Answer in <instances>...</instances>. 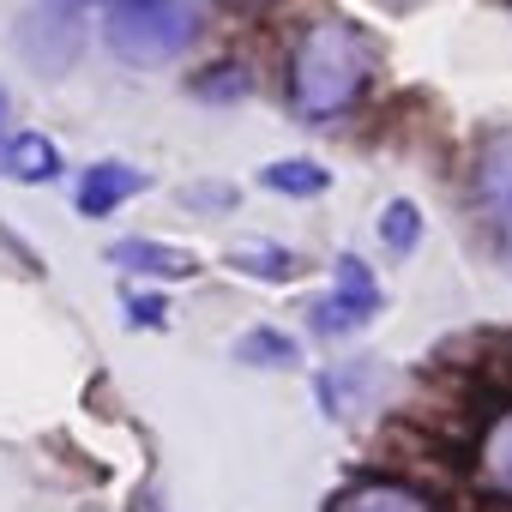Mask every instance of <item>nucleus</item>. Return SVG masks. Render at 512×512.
Wrapping results in <instances>:
<instances>
[{
  "mask_svg": "<svg viewBox=\"0 0 512 512\" xmlns=\"http://www.w3.org/2000/svg\"><path fill=\"white\" fill-rule=\"evenodd\" d=\"M332 512H440V506L428 488H416L404 476H362L332 500Z\"/></svg>",
  "mask_w": 512,
  "mask_h": 512,
  "instance_id": "obj_5",
  "label": "nucleus"
},
{
  "mask_svg": "<svg viewBox=\"0 0 512 512\" xmlns=\"http://www.w3.org/2000/svg\"><path fill=\"white\" fill-rule=\"evenodd\" d=\"M476 482L488 500L512 506V404H500L476 434Z\"/></svg>",
  "mask_w": 512,
  "mask_h": 512,
  "instance_id": "obj_7",
  "label": "nucleus"
},
{
  "mask_svg": "<svg viewBox=\"0 0 512 512\" xmlns=\"http://www.w3.org/2000/svg\"><path fill=\"white\" fill-rule=\"evenodd\" d=\"M374 37L350 19H314L290 49V109L302 121H338L374 79Z\"/></svg>",
  "mask_w": 512,
  "mask_h": 512,
  "instance_id": "obj_1",
  "label": "nucleus"
},
{
  "mask_svg": "<svg viewBox=\"0 0 512 512\" xmlns=\"http://www.w3.org/2000/svg\"><path fill=\"white\" fill-rule=\"evenodd\" d=\"M235 356H241V362H253V368H290V362H296V344H290L284 332L260 326V332H247V338L235 344Z\"/></svg>",
  "mask_w": 512,
  "mask_h": 512,
  "instance_id": "obj_12",
  "label": "nucleus"
},
{
  "mask_svg": "<svg viewBox=\"0 0 512 512\" xmlns=\"http://www.w3.org/2000/svg\"><path fill=\"white\" fill-rule=\"evenodd\" d=\"M133 193H145V175H139L133 163L109 157V163H91V169L79 175L73 205H79V217H109V211H121Z\"/></svg>",
  "mask_w": 512,
  "mask_h": 512,
  "instance_id": "obj_6",
  "label": "nucleus"
},
{
  "mask_svg": "<svg viewBox=\"0 0 512 512\" xmlns=\"http://www.w3.org/2000/svg\"><path fill=\"white\" fill-rule=\"evenodd\" d=\"M103 37L127 67H163L193 49L199 7L193 0H109Z\"/></svg>",
  "mask_w": 512,
  "mask_h": 512,
  "instance_id": "obj_2",
  "label": "nucleus"
},
{
  "mask_svg": "<svg viewBox=\"0 0 512 512\" xmlns=\"http://www.w3.org/2000/svg\"><path fill=\"white\" fill-rule=\"evenodd\" d=\"M260 181H266L272 193H290V199H314V193H326V187H332V175H326L320 163H302V157H290V163H272Z\"/></svg>",
  "mask_w": 512,
  "mask_h": 512,
  "instance_id": "obj_10",
  "label": "nucleus"
},
{
  "mask_svg": "<svg viewBox=\"0 0 512 512\" xmlns=\"http://www.w3.org/2000/svg\"><path fill=\"white\" fill-rule=\"evenodd\" d=\"M7 127H13V103H7V91H0V139H7Z\"/></svg>",
  "mask_w": 512,
  "mask_h": 512,
  "instance_id": "obj_16",
  "label": "nucleus"
},
{
  "mask_svg": "<svg viewBox=\"0 0 512 512\" xmlns=\"http://www.w3.org/2000/svg\"><path fill=\"white\" fill-rule=\"evenodd\" d=\"M374 314H380V284H374V272L356 260V253H344L332 296L314 302V332H320V338H350V332H362Z\"/></svg>",
  "mask_w": 512,
  "mask_h": 512,
  "instance_id": "obj_3",
  "label": "nucleus"
},
{
  "mask_svg": "<svg viewBox=\"0 0 512 512\" xmlns=\"http://www.w3.org/2000/svg\"><path fill=\"white\" fill-rule=\"evenodd\" d=\"M235 266L278 284V278H296V253L278 247V241H241V247H235Z\"/></svg>",
  "mask_w": 512,
  "mask_h": 512,
  "instance_id": "obj_11",
  "label": "nucleus"
},
{
  "mask_svg": "<svg viewBox=\"0 0 512 512\" xmlns=\"http://www.w3.org/2000/svg\"><path fill=\"white\" fill-rule=\"evenodd\" d=\"M109 260H115L121 272H151V278H187V272H193L187 253H175V247H163V241H115Z\"/></svg>",
  "mask_w": 512,
  "mask_h": 512,
  "instance_id": "obj_9",
  "label": "nucleus"
},
{
  "mask_svg": "<svg viewBox=\"0 0 512 512\" xmlns=\"http://www.w3.org/2000/svg\"><path fill=\"white\" fill-rule=\"evenodd\" d=\"M163 314H169L163 296H127V320L133 326H163Z\"/></svg>",
  "mask_w": 512,
  "mask_h": 512,
  "instance_id": "obj_15",
  "label": "nucleus"
},
{
  "mask_svg": "<svg viewBox=\"0 0 512 512\" xmlns=\"http://www.w3.org/2000/svg\"><path fill=\"white\" fill-rule=\"evenodd\" d=\"M193 91H199V97H211V103H223V97H247V91H253V79H247V67H241V61H223V67L199 73V79H193Z\"/></svg>",
  "mask_w": 512,
  "mask_h": 512,
  "instance_id": "obj_14",
  "label": "nucleus"
},
{
  "mask_svg": "<svg viewBox=\"0 0 512 512\" xmlns=\"http://www.w3.org/2000/svg\"><path fill=\"white\" fill-rule=\"evenodd\" d=\"M470 199H476V211L494 223V235L512 229V127H494V133L476 145V163H470Z\"/></svg>",
  "mask_w": 512,
  "mask_h": 512,
  "instance_id": "obj_4",
  "label": "nucleus"
},
{
  "mask_svg": "<svg viewBox=\"0 0 512 512\" xmlns=\"http://www.w3.org/2000/svg\"><path fill=\"white\" fill-rule=\"evenodd\" d=\"M229 7H260V0H229Z\"/></svg>",
  "mask_w": 512,
  "mask_h": 512,
  "instance_id": "obj_18",
  "label": "nucleus"
},
{
  "mask_svg": "<svg viewBox=\"0 0 512 512\" xmlns=\"http://www.w3.org/2000/svg\"><path fill=\"white\" fill-rule=\"evenodd\" d=\"M0 175L25 181V187H43V181L61 175V145L49 133H7L0 139Z\"/></svg>",
  "mask_w": 512,
  "mask_h": 512,
  "instance_id": "obj_8",
  "label": "nucleus"
},
{
  "mask_svg": "<svg viewBox=\"0 0 512 512\" xmlns=\"http://www.w3.org/2000/svg\"><path fill=\"white\" fill-rule=\"evenodd\" d=\"M380 241H386L392 253H410V247L422 241V211H416L410 199H392L386 217H380Z\"/></svg>",
  "mask_w": 512,
  "mask_h": 512,
  "instance_id": "obj_13",
  "label": "nucleus"
},
{
  "mask_svg": "<svg viewBox=\"0 0 512 512\" xmlns=\"http://www.w3.org/2000/svg\"><path fill=\"white\" fill-rule=\"evenodd\" d=\"M55 13H79V7H97V0H49Z\"/></svg>",
  "mask_w": 512,
  "mask_h": 512,
  "instance_id": "obj_17",
  "label": "nucleus"
}]
</instances>
